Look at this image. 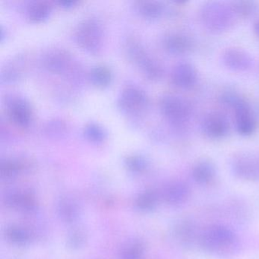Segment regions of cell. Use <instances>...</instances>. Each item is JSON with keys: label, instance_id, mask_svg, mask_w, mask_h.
<instances>
[{"label": "cell", "instance_id": "cell-1", "mask_svg": "<svg viewBox=\"0 0 259 259\" xmlns=\"http://www.w3.org/2000/svg\"><path fill=\"white\" fill-rule=\"evenodd\" d=\"M200 247L219 257H232L239 253L240 242L233 230L226 226L213 224L201 230Z\"/></svg>", "mask_w": 259, "mask_h": 259}, {"label": "cell", "instance_id": "cell-2", "mask_svg": "<svg viewBox=\"0 0 259 259\" xmlns=\"http://www.w3.org/2000/svg\"><path fill=\"white\" fill-rule=\"evenodd\" d=\"M200 16L204 28L213 34H221L230 29L236 16L230 4L220 1L205 3L201 7Z\"/></svg>", "mask_w": 259, "mask_h": 259}, {"label": "cell", "instance_id": "cell-3", "mask_svg": "<svg viewBox=\"0 0 259 259\" xmlns=\"http://www.w3.org/2000/svg\"><path fill=\"white\" fill-rule=\"evenodd\" d=\"M160 109L169 123L179 130L187 126L192 115L190 102L176 94H166L160 101Z\"/></svg>", "mask_w": 259, "mask_h": 259}, {"label": "cell", "instance_id": "cell-4", "mask_svg": "<svg viewBox=\"0 0 259 259\" xmlns=\"http://www.w3.org/2000/svg\"><path fill=\"white\" fill-rule=\"evenodd\" d=\"M75 39L80 48L92 54H96L102 48L104 30L96 19L83 21L76 30Z\"/></svg>", "mask_w": 259, "mask_h": 259}, {"label": "cell", "instance_id": "cell-5", "mask_svg": "<svg viewBox=\"0 0 259 259\" xmlns=\"http://www.w3.org/2000/svg\"><path fill=\"white\" fill-rule=\"evenodd\" d=\"M128 54L130 60L137 65L146 78L151 81H158L163 75L161 65L151 57L142 45L135 40L128 43Z\"/></svg>", "mask_w": 259, "mask_h": 259}, {"label": "cell", "instance_id": "cell-6", "mask_svg": "<svg viewBox=\"0 0 259 259\" xmlns=\"http://www.w3.org/2000/svg\"><path fill=\"white\" fill-rule=\"evenodd\" d=\"M231 169L239 180L259 181V155L251 152L235 154L231 160Z\"/></svg>", "mask_w": 259, "mask_h": 259}, {"label": "cell", "instance_id": "cell-7", "mask_svg": "<svg viewBox=\"0 0 259 259\" xmlns=\"http://www.w3.org/2000/svg\"><path fill=\"white\" fill-rule=\"evenodd\" d=\"M118 105L122 112L128 115H138L146 110L148 98L142 89L128 87L121 92Z\"/></svg>", "mask_w": 259, "mask_h": 259}, {"label": "cell", "instance_id": "cell-8", "mask_svg": "<svg viewBox=\"0 0 259 259\" xmlns=\"http://www.w3.org/2000/svg\"><path fill=\"white\" fill-rule=\"evenodd\" d=\"M230 108L233 109L234 112L238 133L242 136H250L254 134L257 124L248 103L239 95Z\"/></svg>", "mask_w": 259, "mask_h": 259}, {"label": "cell", "instance_id": "cell-9", "mask_svg": "<svg viewBox=\"0 0 259 259\" xmlns=\"http://www.w3.org/2000/svg\"><path fill=\"white\" fill-rule=\"evenodd\" d=\"M201 128L204 135L210 139H224L230 132V121L221 112H210L203 119Z\"/></svg>", "mask_w": 259, "mask_h": 259}, {"label": "cell", "instance_id": "cell-10", "mask_svg": "<svg viewBox=\"0 0 259 259\" xmlns=\"http://www.w3.org/2000/svg\"><path fill=\"white\" fill-rule=\"evenodd\" d=\"M223 62L226 67L234 72H245L253 64L251 55L240 48H228L223 54Z\"/></svg>", "mask_w": 259, "mask_h": 259}, {"label": "cell", "instance_id": "cell-11", "mask_svg": "<svg viewBox=\"0 0 259 259\" xmlns=\"http://www.w3.org/2000/svg\"><path fill=\"white\" fill-rule=\"evenodd\" d=\"M172 81L176 87L184 90L192 89L198 81V72L192 63L182 62L174 67Z\"/></svg>", "mask_w": 259, "mask_h": 259}, {"label": "cell", "instance_id": "cell-12", "mask_svg": "<svg viewBox=\"0 0 259 259\" xmlns=\"http://www.w3.org/2000/svg\"><path fill=\"white\" fill-rule=\"evenodd\" d=\"M8 114L10 120L22 128H26L32 119L31 107L25 100L15 98L8 104Z\"/></svg>", "mask_w": 259, "mask_h": 259}, {"label": "cell", "instance_id": "cell-13", "mask_svg": "<svg viewBox=\"0 0 259 259\" xmlns=\"http://www.w3.org/2000/svg\"><path fill=\"white\" fill-rule=\"evenodd\" d=\"M201 231L198 230V226L192 220L183 219L176 225L175 235L179 242L185 247H192L199 245Z\"/></svg>", "mask_w": 259, "mask_h": 259}, {"label": "cell", "instance_id": "cell-14", "mask_svg": "<svg viewBox=\"0 0 259 259\" xmlns=\"http://www.w3.org/2000/svg\"><path fill=\"white\" fill-rule=\"evenodd\" d=\"M72 57L63 50L54 49L45 56L44 65L50 72L56 74L64 73L69 69Z\"/></svg>", "mask_w": 259, "mask_h": 259}, {"label": "cell", "instance_id": "cell-15", "mask_svg": "<svg viewBox=\"0 0 259 259\" xmlns=\"http://www.w3.org/2000/svg\"><path fill=\"white\" fill-rule=\"evenodd\" d=\"M165 49L174 55H183L190 52L194 42L189 36L183 33L174 32L167 34L163 41Z\"/></svg>", "mask_w": 259, "mask_h": 259}, {"label": "cell", "instance_id": "cell-16", "mask_svg": "<svg viewBox=\"0 0 259 259\" xmlns=\"http://www.w3.org/2000/svg\"><path fill=\"white\" fill-rule=\"evenodd\" d=\"M189 197L190 189L189 186L183 182H174L165 189V200L170 205H183L188 201Z\"/></svg>", "mask_w": 259, "mask_h": 259}, {"label": "cell", "instance_id": "cell-17", "mask_svg": "<svg viewBox=\"0 0 259 259\" xmlns=\"http://www.w3.org/2000/svg\"><path fill=\"white\" fill-rule=\"evenodd\" d=\"M215 176L216 168L210 160H203L198 161L192 168V178L198 184H209L214 180Z\"/></svg>", "mask_w": 259, "mask_h": 259}, {"label": "cell", "instance_id": "cell-18", "mask_svg": "<svg viewBox=\"0 0 259 259\" xmlns=\"http://www.w3.org/2000/svg\"><path fill=\"white\" fill-rule=\"evenodd\" d=\"M139 13L147 19H157L164 13V6L158 1H142L138 3Z\"/></svg>", "mask_w": 259, "mask_h": 259}, {"label": "cell", "instance_id": "cell-19", "mask_svg": "<svg viewBox=\"0 0 259 259\" xmlns=\"http://www.w3.org/2000/svg\"><path fill=\"white\" fill-rule=\"evenodd\" d=\"M51 13V7L48 3L37 1L28 7V16L34 22H41L49 18Z\"/></svg>", "mask_w": 259, "mask_h": 259}, {"label": "cell", "instance_id": "cell-20", "mask_svg": "<svg viewBox=\"0 0 259 259\" xmlns=\"http://www.w3.org/2000/svg\"><path fill=\"white\" fill-rule=\"evenodd\" d=\"M235 16L240 18H249L257 12V3L247 0H239L229 3Z\"/></svg>", "mask_w": 259, "mask_h": 259}, {"label": "cell", "instance_id": "cell-21", "mask_svg": "<svg viewBox=\"0 0 259 259\" xmlns=\"http://www.w3.org/2000/svg\"><path fill=\"white\" fill-rule=\"evenodd\" d=\"M112 78H113V75H112L111 71L107 66H95L91 71V81L97 87H107L111 83Z\"/></svg>", "mask_w": 259, "mask_h": 259}, {"label": "cell", "instance_id": "cell-22", "mask_svg": "<svg viewBox=\"0 0 259 259\" xmlns=\"http://www.w3.org/2000/svg\"><path fill=\"white\" fill-rule=\"evenodd\" d=\"M84 136L93 143H100L105 139L106 133L104 128L96 123H89L84 130Z\"/></svg>", "mask_w": 259, "mask_h": 259}, {"label": "cell", "instance_id": "cell-23", "mask_svg": "<svg viewBox=\"0 0 259 259\" xmlns=\"http://www.w3.org/2000/svg\"><path fill=\"white\" fill-rule=\"evenodd\" d=\"M157 202V197L154 192H147L142 194L136 201V205L143 210H152Z\"/></svg>", "mask_w": 259, "mask_h": 259}, {"label": "cell", "instance_id": "cell-24", "mask_svg": "<svg viewBox=\"0 0 259 259\" xmlns=\"http://www.w3.org/2000/svg\"><path fill=\"white\" fill-rule=\"evenodd\" d=\"M59 211L62 218L67 221H74L78 215L76 206L68 200L61 201L59 207Z\"/></svg>", "mask_w": 259, "mask_h": 259}, {"label": "cell", "instance_id": "cell-25", "mask_svg": "<svg viewBox=\"0 0 259 259\" xmlns=\"http://www.w3.org/2000/svg\"><path fill=\"white\" fill-rule=\"evenodd\" d=\"M125 165L132 172H139L146 168L147 163L143 157L138 155L130 156L125 160Z\"/></svg>", "mask_w": 259, "mask_h": 259}, {"label": "cell", "instance_id": "cell-26", "mask_svg": "<svg viewBox=\"0 0 259 259\" xmlns=\"http://www.w3.org/2000/svg\"><path fill=\"white\" fill-rule=\"evenodd\" d=\"M20 168V164L17 162L13 160H6L1 164V168H0L1 175L5 178H11L18 174Z\"/></svg>", "mask_w": 259, "mask_h": 259}, {"label": "cell", "instance_id": "cell-27", "mask_svg": "<svg viewBox=\"0 0 259 259\" xmlns=\"http://www.w3.org/2000/svg\"><path fill=\"white\" fill-rule=\"evenodd\" d=\"M7 236L15 243L25 244L28 241V236L23 230L17 227H12L7 230Z\"/></svg>", "mask_w": 259, "mask_h": 259}, {"label": "cell", "instance_id": "cell-28", "mask_svg": "<svg viewBox=\"0 0 259 259\" xmlns=\"http://www.w3.org/2000/svg\"><path fill=\"white\" fill-rule=\"evenodd\" d=\"M142 253L143 248L142 245L139 243H135L124 251L123 259H141Z\"/></svg>", "mask_w": 259, "mask_h": 259}, {"label": "cell", "instance_id": "cell-29", "mask_svg": "<svg viewBox=\"0 0 259 259\" xmlns=\"http://www.w3.org/2000/svg\"><path fill=\"white\" fill-rule=\"evenodd\" d=\"M65 126L64 124L61 121L54 120L53 122L48 123V127H47V133L50 135H58L63 134L64 133Z\"/></svg>", "mask_w": 259, "mask_h": 259}, {"label": "cell", "instance_id": "cell-30", "mask_svg": "<svg viewBox=\"0 0 259 259\" xmlns=\"http://www.w3.org/2000/svg\"><path fill=\"white\" fill-rule=\"evenodd\" d=\"M84 234L81 231H74L69 237V245L72 248H78L84 242Z\"/></svg>", "mask_w": 259, "mask_h": 259}, {"label": "cell", "instance_id": "cell-31", "mask_svg": "<svg viewBox=\"0 0 259 259\" xmlns=\"http://www.w3.org/2000/svg\"><path fill=\"white\" fill-rule=\"evenodd\" d=\"M76 4L77 3L75 1H60V2H59V4L64 8H71Z\"/></svg>", "mask_w": 259, "mask_h": 259}, {"label": "cell", "instance_id": "cell-32", "mask_svg": "<svg viewBox=\"0 0 259 259\" xmlns=\"http://www.w3.org/2000/svg\"><path fill=\"white\" fill-rule=\"evenodd\" d=\"M254 30L255 34H257V37H259V19L256 21L254 25Z\"/></svg>", "mask_w": 259, "mask_h": 259}]
</instances>
